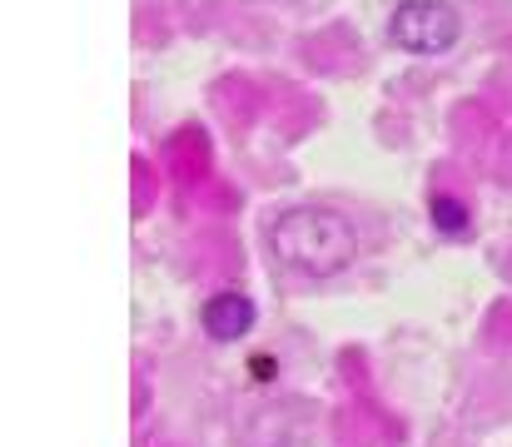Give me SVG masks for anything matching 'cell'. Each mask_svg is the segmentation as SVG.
I'll list each match as a JSON object with an SVG mask.
<instances>
[{
  "instance_id": "6da1fadb",
  "label": "cell",
  "mask_w": 512,
  "mask_h": 447,
  "mask_svg": "<svg viewBox=\"0 0 512 447\" xmlns=\"http://www.w3.org/2000/svg\"><path fill=\"white\" fill-rule=\"evenodd\" d=\"M269 249L284 269L309 274V279H329L353 264L358 229L348 214L329 209V204H294V209H279L269 219Z\"/></svg>"
},
{
  "instance_id": "7a4b0ae2",
  "label": "cell",
  "mask_w": 512,
  "mask_h": 447,
  "mask_svg": "<svg viewBox=\"0 0 512 447\" xmlns=\"http://www.w3.org/2000/svg\"><path fill=\"white\" fill-rule=\"evenodd\" d=\"M463 35V20L448 0H403L388 20V40L408 55H443Z\"/></svg>"
},
{
  "instance_id": "3957f363",
  "label": "cell",
  "mask_w": 512,
  "mask_h": 447,
  "mask_svg": "<svg viewBox=\"0 0 512 447\" xmlns=\"http://www.w3.org/2000/svg\"><path fill=\"white\" fill-rule=\"evenodd\" d=\"M254 328V303L244 294H214L204 303V333L214 343H239Z\"/></svg>"
},
{
  "instance_id": "277c9868",
  "label": "cell",
  "mask_w": 512,
  "mask_h": 447,
  "mask_svg": "<svg viewBox=\"0 0 512 447\" xmlns=\"http://www.w3.org/2000/svg\"><path fill=\"white\" fill-rule=\"evenodd\" d=\"M428 214H433V224L443 229V234H468V204H458V199H448V194H433V204H428Z\"/></svg>"
}]
</instances>
